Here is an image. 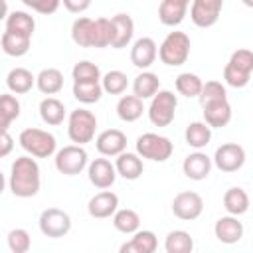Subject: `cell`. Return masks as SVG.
<instances>
[{
	"instance_id": "1",
	"label": "cell",
	"mask_w": 253,
	"mask_h": 253,
	"mask_svg": "<svg viewBox=\"0 0 253 253\" xmlns=\"http://www.w3.org/2000/svg\"><path fill=\"white\" fill-rule=\"evenodd\" d=\"M71 40L79 47H109L113 43V22L109 18H77L71 26Z\"/></svg>"
},
{
	"instance_id": "2",
	"label": "cell",
	"mask_w": 253,
	"mask_h": 253,
	"mask_svg": "<svg viewBox=\"0 0 253 253\" xmlns=\"http://www.w3.org/2000/svg\"><path fill=\"white\" fill-rule=\"evenodd\" d=\"M8 184H10V192L16 198H32L40 192L42 186L40 166L32 154L20 156L12 162Z\"/></svg>"
},
{
	"instance_id": "3",
	"label": "cell",
	"mask_w": 253,
	"mask_h": 253,
	"mask_svg": "<svg viewBox=\"0 0 253 253\" xmlns=\"http://www.w3.org/2000/svg\"><path fill=\"white\" fill-rule=\"evenodd\" d=\"M190 47H192L190 38L184 32H170L158 47V57L164 65L178 67V65H184L188 61Z\"/></svg>"
},
{
	"instance_id": "4",
	"label": "cell",
	"mask_w": 253,
	"mask_h": 253,
	"mask_svg": "<svg viewBox=\"0 0 253 253\" xmlns=\"http://www.w3.org/2000/svg\"><path fill=\"white\" fill-rule=\"evenodd\" d=\"M18 142L34 158H49L57 148L55 136L51 132H47L43 128H36V126L24 128L18 136Z\"/></svg>"
},
{
	"instance_id": "5",
	"label": "cell",
	"mask_w": 253,
	"mask_h": 253,
	"mask_svg": "<svg viewBox=\"0 0 253 253\" xmlns=\"http://www.w3.org/2000/svg\"><path fill=\"white\" fill-rule=\"evenodd\" d=\"M95 128H97V117L87 111V109H75L69 113L67 119V134L71 142L75 144H87L95 138Z\"/></svg>"
},
{
	"instance_id": "6",
	"label": "cell",
	"mask_w": 253,
	"mask_h": 253,
	"mask_svg": "<svg viewBox=\"0 0 253 253\" xmlns=\"http://www.w3.org/2000/svg\"><path fill=\"white\" fill-rule=\"evenodd\" d=\"M136 152L146 160L166 162L174 152V144L170 142L168 136L156 132H144L136 138Z\"/></svg>"
},
{
	"instance_id": "7",
	"label": "cell",
	"mask_w": 253,
	"mask_h": 253,
	"mask_svg": "<svg viewBox=\"0 0 253 253\" xmlns=\"http://www.w3.org/2000/svg\"><path fill=\"white\" fill-rule=\"evenodd\" d=\"M176 107H178V97L168 91V89H160L152 101H150V107H148V119L154 126H168L172 121H174V115H176Z\"/></svg>"
},
{
	"instance_id": "8",
	"label": "cell",
	"mask_w": 253,
	"mask_h": 253,
	"mask_svg": "<svg viewBox=\"0 0 253 253\" xmlns=\"http://www.w3.org/2000/svg\"><path fill=\"white\" fill-rule=\"evenodd\" d=\"M87 150L81 144H69L55 152V168L63 176H77L87 166Z\"/></svg>"
},
{
	"instance_id": "9",
	"label": "cell",
	"mask_w": 253,
	"mask_h": 253,
	"mask_svg": "<svg viewBox=\"0 0 253 253\" xmlns=\"http://www.w3.org/2000/svg\"><path fill=\"white\" fill-rule=\"evenodd\" d=\"M69 229H71V217H69L67 211H63L59 208H47V210L42 211V215H40V231L45 237L57 239V237L67 235Z\"/></svg>"
},
{
	"instance_id": "10",
	"label": "cell",
	"mask_w": 253,
	"mask_h": 253,
	"mask_svg": "<svg viewBox=\"0 0 253 253\" xmlns=\"http://www.w3.org/2000/svg\"><path fill=\"white\" fill-rule=\"evenodd\" d=\"M172 211L178 219L184 221L198 219L204 211V200L198 192H180L172 200Z\"/></svg>"
},
{
	"instance_id": "11",
	"label": "cell",
	"mask_w": 253,
	"mask_h": 253,
	"mask_svg": "<svg viewBox=\"0 0 253 253\" xmlns=\"http://www.w3.org/2000/svg\"><path fill=\"white\" fill-rule=\"evenodd\" d=\"M223 0H192L190 20L198 28H211L221 14Z\"/></svg>"
},
{
	"instance_id": "12",
	"label": "cell",
	"mask_w": 253,
	"mask_h": 253,
	"mask_svg": "<svg viewBox=\"0 0 253 253\" xmlns=\"http://www.w3.org/2000/svg\"><path fill=\"white\" fill-rule=\"evenodd\" d=\"M213 164L221 172H237L245 164V150L237 142H225L217 146L213 154Z\"/></svg>"
},
{
	"instance_id": "13",
	"label": "cell",
	"mask_w": 253,
	"mask_h": 253,
	"mask_svg": "<svg viewBox=\"0 0 253 253\" xmlns=\"http://www.w3.org/2000/svg\"><path fill=\"white\" fill-rule=\"evenodd\" d=\"M87 176L89 182L99 188V190H107L115 184L117 180V168L115 164H111V160L107 158H95L93 162H89L87 166Z\"/></svg>"
},
{
	"instance_id": "14",
	"label": "cell",
	"mask_w": 253,
	"mask_h": 253,
	"mask_svg": "<svg viewBox=\"0 0 253 253\" xmlns=\"http://www.w3.org/2000/svg\"><path fill=\"white\" fill-rule=\"evenodd\" d=\"M158 57V45L152 38H138L130 47V61L138 69H148Z\"/></svg>"
},
{
	"instance_id": "15",
	"label": "cell",
	"mask_w": 253,
	"mask_h": 253,
	"mask_svg": "<svg viewBox=\"0 0 253 253\" xmlns=\"http://www.w3.org/2000/svg\"><path fill=\"white\" fill-rule=\"evenodd\" d=\"M95 146L101 156H119L126 148V134L119 128H107L95 138Z\"/></svg>"
},
{
	"instance_id": "16",
	"label": "cell",
	"mask_w": 253,
	"mask_h": 253,
	"mask_svg": "<svg viewBox=\"0 0 253 253\" xmlns=\"http://www.w3.org/2000/svg\"><path fill=\"white\" fill-rule=\"evenodd\" d=\"M117 210H119V196L111 190H103V192L95 194L89 200V206H87L89 215L95 217V219L111 217V215H115Z\"/></svg>"
},
{
	"instance_id": "17",
	"label": "cell",
	"mask_w": 253,
	"mask_h": 253,
	"mask_svg": "<svg viewBox=\"0 0 253 253\" xmlns=\"http://www.w3.org/2000/svg\"><path fill=\"white\" fill-rule=\"evenodd\" d=\"M211 164H213V160H211L206 152L196 150V152H192V154H188V156L184 158L182 170H184L186 178L200 182V180H204V178L210 176V172H211Z\"/></svg>"
},
{
	"instance_id": "18",
	"label": "cell",
	"mask_w": 253,
	"mask_h": 253,
	"mask_svg": "<svg viewBox=\"0 0 253 253\" xmlns=\"http://www.w3.org/2000/svg\"><path fill=\"white\" fill-rule=\"evenodd\" d=\"M213 233L217 237V241L225 243V245H233L243 237V223L237 219V215H223L215 221L213 225Z\"/></svg>"
},
{
	"instance_id": "19",
	"label": "cell",
	"mask_w": 253,
	"mask_h": 253,
	"mask_svg": "<svg viewBox=\"0 0 253 253\" xmlns=\"http://www.w3.org/2000/svg\"><path fill=\"white\" fill-rule=\"evenodd\" d=\"M190 2L192 0H162L158 6V20L170 28L182 24L186 18Z\"/></svg>"
},
{
	"instance_id": "20",
	"label": "cell",
	"mask_w": 253,
	"mask_h": 253,
	"mask_svg": "<svg viewBox=\"0 0 253 253\" xmlns=\"http://www.w3.org/2000/svg\"><path fill=\"white\" fill-rule=\"evenodd\" d=\"M111 22H113V43H111V47H115V49L126 47L130 43L132 36H134V22H132V18L128 14L121 12V14H115L111 18Z\"/></svg>"
},
{
	"instance_id": "21",
	"label": "cell",
	"mask_w": 253,
	"mask_h": 253,
	"mask_svg": "<svg viewBox=\"0 0 253 253\" xmlns=\"http://www.w3.org/2000/svg\"><path fill=\"white\" fill-rule=\"evenodd\" d=\"M202 109H204V121H206L211 128L227 126L229 121H231V105H229L227 99L202 105Z\"/></svg>"
},
{
	"instance_id": "22",
	"label": "cell",
	"mask_w": 253,
	"mask_h": 253,
	"mask_svg": "<svg viewBox=\"0 0 253 253\" xmlns=\"http://www.w3.org/2000/svg\"><path fill=\"white\" fill-rule=\"evenodd\" d=\"M117 174L123 176L125 180H138L144 172V164H142V156L136 152H121L117 156L115 162Z\"/></svg>"
},
{
	"instance_id": "23",
	"label": "cell",
	"mask_w": 253,
	"mask_h": 253,
	"mask_svg": "<svg viewBox=\"0 0 253 253\" xmlns=\"http://www.w3.org/2000/svg\"><path fill=\"white\" fill-rule=\"evenodd\" d=\"M158 247V239L150 229H138L132 233V239L121 245V253H154Z\"/></svg>"
},
{
	"instance_id": "24",
	"label": "cell",
	"mask_w": 253,
	"mask_h": 253,
	"mask_svg": "<svg viewBox=\"0 0 253 253\" xmlns=\"http://www.w3.org/2000/svg\"><path fill=\"white\" fill-rule=\"evenodd\" d=\"M30 43H32V38L30 36H22V34H14V32H8L4 30L2 38H0V45H2V51L10 57H22L30 51Z\"/></svg>"
},
{
	"instance_id": "25",
	"label": "cell",
	"mask_w": 253,
	"mask_h": 253,
	"mask_svg": "<svg viewBox=\"0 0 253 253\" xmlns=\"http://www.w3.org/2000/svg\"><path fill=\"white\" fill-rule=\"evenodd\" d=\"M144 113V105H142V99L136 97L134 93L132 95H123L117 103V115L121 121L125 123H134L142 117Z\"/></svg>"
},
{
	"instance_id": "26",
	"label": "cell",
	"mask_w": 253,
	"mask_h": 253,
	"mask_svg": "<svg viewBox=\"0 0 253 253\" xmlns=\"http://www.w3.org/2000/svg\"><path fill=\"white\" fill-rule=\"evenodd\" d=\"M184 138H186L188 146H192L196 150H202L211 140V126L206 121L204 123L202 121H194V123L188 125V128L184 132Z\"/></svg>"
},
{
	"instance_id": "27",
	"label": "cell",
	"mask_w": 253,
	"mask_h": 253,
	"mask_svg": "<svg viewBox=\"0 0 253 253\" xmlns=\"http://www.w3.org/2000/svg\"><path fill=\"white\" fill-rule=\"evenodd\" d=\"M158 91H160V79L152 71H142L132 81V93L136 97H140L142 101L144 99H152Z\"/></svg>"
},
{
	"instance_id": "28",
	"label": "cell",
	"mask_w": 253,
	"mask_h": 253,
	"mask_svg": "<svg viewBox=\"0 0 253 253\" xmlns=\"http://www.w3.org/2000/svg\"><path fill=\"white\" fill-rule=\"evenodd\" d=\"M6 85H8V89H10L12 93L24 95V93H28V91L36 85V77H34L32 71L26 69V67H14V69L6 75Z\"/></svg>"
},
{
	"instance_id": "29",
	"label": "cell",
	"mask_w": 253,
	"mask_h": 253,
	"mask_svg": "<svg viewBox=\"0 0 253 253\" xmlns=\"http://www.w3.org/2000/svg\"><path fill=\"white\" fill-rule=\"evenodd\" d=\"M36 87L43 93V95H55L63 89V73L55 67H47L42 69L36 77Z\"/></svg>"
},
{
	"instance_id": "30",
	"label": "cell",
	"mask_w": 253,
	"mask_h": 253,
	"mask_svg": "<svg viewBox=\"0 0 253 253\" xmlns=\"http://www.w3.org/2000/svg\"><path fill=\"white\" fill-rule=\"evenodd\" d=\"M4 28L8 32H14V34H22V36H30L34 34L36 30V20L28 14V12H22V10H14L6 16V22H4Z\"/></svg>"
},
{
	"instance_id": "31",
	"label": "cell",
	"mask_w": 253,
	"mask_h": 253,
	"mask_svg": "<svg viewBox=\"0 0 253 253\" xmlns=\"http://www.w3.org/2000/svg\"><path fill=\"white\" fill-rule=\"evenodd\" d=\"M223 208L231 215H243L249 210V196L243 188L233 186L223 194Z\"/></svg>"
},
{
	"instance_id": "32",
	"label": "cell",
	"mask_w": 253,
	"mask_h": 253,
	"mask_svg": "<svg viewBox=\"0 0 253 253\" xmlns=\"http://www.w3.org/2000/svg\"><path fill=\"white\" fill-rule=\"evenodd\" d=\"M40 117H42V121L45 125L57 126L65 119V105L55 97H45L40 103Z\"/></svg>"
},
{
	"instance_id": "33",
	"label": "cell",
	"mask_w": 253,
	"mask_h": 253,
	"mask_svg": "<svg viewBox=\"0 0 253 253\" xmlns=\"http://www.w3.org/2000/svg\"><path fill=\"white\" fill-rule=\"evenodd\" d=\"M164 249L166 253H192L194 249V239L188 231L184 229H174L166 235L164 241Z\"/></svg>"
},
{
	"instance_id": "34",
	"label": "cell",
	"mask_w": 253,
	"mask_h": 253,
	"mask_svg": "<svg viewBox=\"0 0 253 253\" xmlns=\"http://www.w3.org/2000/svg\"><path fill=\"white\" fill-rule=\"evenodd\" d=\"M113 225H115L117 231L130 235V233L140 229V215L134 210H128V208L117 210L115 215H113Z\"/></svg>"
},
{
	"instance_id": "35",
	"label": "cell",
	"mask_w": 253,
	"mask_h": 253,
	"mask_svg": "<svg viewBox=\"0 0 253 253\" xmlns=\"http://www.w3.org/2000/svg\"><path fill=\"white\" fill-rule=\"evenodd\" d=\"M103 93L105 91H103L101 81H87V83H75L73 81V97L83 105L97 103Z\"/></svg>"
},
{
	"instance_id": "36",
	"label": "cell",
	"mask_w": 253,
	"mask_h": 253,
	"mask_svg": "<svg viewBox=\"0 0 253 253\" xmlns=\"http://www.w3.org/2000/svg\"><path fill=\"white\" fill-rule=\"evenodd\" d=\"M174 85H176V91H178L180 95L192 99V97H200L202 87H204V81H202L196 73L186 71V73H180V75L176 77V83H174Z\"/></svg>"
},
{
	"instance_id": "37",
	"label": "cell",
	"mask_w": 253,
	"mask_h": 253,
	"mask_svg": "<svg viewBox=\"0 0 253 253\" xmlns=\"http://www.w3.org/2000/svg\"><path fill=\"white\" fill-rule=\"evenodd\" d=\"M101 85H103V91L105 93H109V95H121L128 87V77H126V73H123L119 69H113V71H109V73L103 75Z\"/></svg>"
},
{
	"instance_id": "38",
	"label": "cell",
	"mask_w": 253,
	"mask_h": 253,
	"mask_svg": "<svg viewBox=\"0 0 253 253\" xmlns=\"http://www.w3.org/2000/svg\"><path fill=\"white\" fill-rule=\"evenodd\" d=\"M0 115H2V130H8V126L20 117V101L14 95L4 93L0 97Z\"/></svg>"
},
{
	"instance_id": "39",
	"label": "cell",
	"mask_w": 253,
	"mask_h": 253,
	"mask_svg": "<svg viewBox=\"0 0 253 253\" xmlns=\"http://www.w3.org/2000/svg\"><path fill=\"white\" fill-rule=\"evenodd\" d=\"M71 75H73V81H75V83H87V81H101V79H103L99 65L91 63V61H87V59L75 63L73 69H71Z\"/></svg>"
},
{
	"instance_id": "40",
	"label": "cell",
	"mask_w": 253,
	"mask_h": 253,
	"mask_svg": "<svg viewBox=\"0 0 253 253\" xmlns=\"http://www.w3.org/2000/svg\"><path fill=\"white\" fill-rule=\"evenodd\" d=\"M8 247H10L12 253H26V251H30V247H32L30 233L26 229H22V227L12 229L8 233Z\"/></svg>"
},
{
	"instance_id": "41",
	"label": "cell",
	"mask_w": 253,
	"mask_h": 253,
	"mask_svg": "<svg viewBox=\"0 0 253 253\" xmlns=\"http://www.w3.org/2000/svg\"><path fill=\"white\" fill-rule=\"evenodd\" d=\"M221 99H227L225 87L219 81H206L204 87H202V93H200V103L202 105H208V103L221 101Z\"/></svg>"
},
{
	"instance_id": "42",
	"label": "cell",
	"mask_w": 253,
	"mask_h": 253,
	"mask_svg": "<svg viewBox=\"0 0 253 253\" xmlns=\"http://www.w3.org/2000/svg\"><path fill=\"white\" fill-rule=\"evenodd\" d=\"M227 63L233 65L235 69L251 75L253 73V51L251 49H237V51L231 53V57H229Z\"/></svg>"
},
{
	"instance_id": "43",
	"label": "cell",
	"mask_w": 253,
	"mask_h": 253,
	"mask_svg": "<svg viewBox=\"0 0 253 253\" xmlns=\"http://www.w3.org/2000/svg\"><path fill=\"white\" fill-rule=\"evenodd\" d=\"M223 79H225V83H227L229 87L241 89V87H245V85L249 83L251 75H247V73H243V71H239V69H235L233 65L227 63V65L223 67Z\"/></svg>"
},
{
	"instance_id": "44",
	"label": "cell",
	"mask_w": 253,
	"mask_h": 253,
	"mask_svg": "<svg viewBox=\"0 0 253 253\" xmlns=\"http://www.w3.org/2000/svg\"><path fill=\"white\" fill-rule=\"evenodd\" d=\"M28 8L36 10L38 14H43V16H49V14H55L61 0H22Z\"/></svg>"
},
{
	"instance_id": "45",
	"label": "cell",
	"mask_w": 253,
	"mask_h": 253,
	"mask_svg": "<svg viewBox=\"0 0 253 253\" xmlns=\"http://www.w3.org/2000/svg\"><path fill=\"white\" fill-rule=\"evenodd\" d=\"M61 2L71 14H83L91 6V0H61Z\"/></svg>"
},
{
	"instance_id": "46",
	"label": "cell",
	"mask_w": 253,
	"mask_h": 253,
	"mask_svg": "<svg viewBox=\"0 0 253 253\" xmlns=\"http://www.w3.org/2000/svg\"><path fill=\"white\" fill-rule=\"evenodd\" d=\"M12 146H14L12 136L8 134V130H2V148H0V156H2V158H4V156H8V154H10V150H12Z\"/></svg>"
},
{
	"instance_id": "47",
	"label": "cell",
	"mask_w": 253,
	"mask_h": 253,
	"mask_svg": "<svg viewBox=\"0 0 253 253\" xmlns=\"http://www.w3.org/2000/svg\"><path fill=\"white\" fill-rule=\"evenodd\" d=\"M241 2H243L247 8H253V0H241Z\"/></svg>"
}]
</instances>
